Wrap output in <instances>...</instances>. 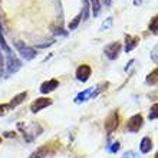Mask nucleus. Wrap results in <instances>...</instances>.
Wrapping results in <instances>:
<instances>
[{"label": "nucleus", "mask_w": 158, "mask_h": 158, "mask_svg": "<svg viewBox=\"0 0 158 158\" xmlns=\"http://www.w3.org/2000/svg\"><path fill=\"white\" fill-rule=\"evenodd\" d=\"M56 88H59V81L56 79H49L40 85V92L42 94H49V92H53Z\"/></svg>", "instance_id": "nucleus-11"}, {"label": "nucleus", "mask_w": 158, "mask_h": 158, "mask_svg": "<svg viewBox=\"0 0 158 158\" xmlns=\"http://www.w3.org/2000/svg\"><path fill=\"white\" fill-rule=\"evenodd\" d=\"M145 82H147V85H157L158 83V68H155L152 72H150L148 75H147V78H145Z\"/></svg>", "instance_id": "nucleus-15"}, {"label": "nucleus", "mask_w": 158, "mask_h": 158, "mask_svg": "<svg viewBox=\"0 0 158 158\" xmlns=\"http://www.w3.org/2000/svg\"><path fill=\"white\" fill-rule=\"evenodd\" d=\"M0 48H2V50H3L7 56H9V55H12V49L9 48V45L6 43V40H4L3 33H2V27H0Z\"/></svg>", "instance_id": "nucleus-17"}, {"label": "nucleus", "mask_w": 158, "mask_h": 158, "mask_svg": "<svg viewBox=\"0 0 158 158\" xmlns=\"http://www.w3.org/2000/svg\"><path fill=\"white\" fill-rule=\"evenodd\" d=\"M91 73H92V69L89 65H81V66L76 69V79L79 82H86L88 79L91 78Z\"/></svg>", "instance_id": "nucleus-9"}, {"label": "nucleus", "mask_w": 158, "mask_h": 158, "mask_svg": "<svg viewBox=\"0 0 158 158\" xmlns=\"http://www.w3.org/2000/svg\"><path fill=\"white\" fill-rule=\"evenodd\" d=\"M26 96H27V92H26V91L25 92H20V94H17V95L7 104L9 105V109H13V108H16L17 105H20L22 102L26 99Z\"/></svg>", "instance_id": "nucleus-14"}, {"label": "nucleus", "mask_w": 158, "mask_h": 158, "mask_svg": "<svg viewBox=\"0 0 158 158\" xmlns=\"http://www.w3.org/2000/svg\"><path fill=\"white\" fill-rule=\"evenodd\" d=\"M6 78H9V76L12 75V73H16L19 69L22 68V62L19 60L17 58H15L13 55H9L7 56V62H6Z\"/></svg>", "instance_id": "nucleus-6"}, {"label": "nucleus", "mask_w": 158, "mask_h": 158, "mask_svg": "<svg viewBox=\"0 0 158 158\" xmlns=\"http://www.w3.org/2000/svg\"><path fill=\"white\" fill-rule=\"evenodd\" d=\"M157 118H158V104H154L150 108V112H148V119L154 121V119H157Z\"/></svg>", "instance_id": "nucleus-20"}, {"label": "nucleus", "mask_w": 158, "mask_h": 158, "mask_svg": "<svg viewBox=\"0 0 158 158\" xmlns=\"http://www.w3.org/2000/svg\"><path fill=\"white\" fill-rule=\"evenodd\" d=\"M0 144H2V137H0Z\"/></svg>", "instance_id": "nucleus-31"}, {"label": "nucleus", "mask_w": 158, "mask_h": 158, "mask_svg": "<svg viewBox=\"0 0 158 158\" xmlns=\"http://www.w3.org/2000/svg\"><path fill=\"white\" fill-rule=\"evenodd\" d=\"M151 60H152V62H155V63H158V43L157 45L154 46V48H152V50H151Z\"/></svg>", "instance_id": "nucleus-23"}, {"label": "nucleus", "mask_w": 158, "mask_h": 158, "mask_svg": "<svg viewBox=\"0 0 158 158\" xmlns=\"http://www.w3.org/2000/svg\"><path fill=\"white\" fill-rule=\"evenodd\" d=\"M81 20H82V13H79V15H76V16L73 17V19H72V22L69 23V26H68V27H69V30H75L76 27L79 26Z\"/></svg>", "instance_id": "nucleus-18"}, {"label": "nucleus", "mask_w": 158, "mask_h": 158, "mask_svg": "<svg viewBox=\"0 0 158 158\" xmlns=\"http://www.w3.org/2000/svg\"><path fill=\"white\" fill-rule=\"evenodd\" d=\"M19 128L23 129V137H25L26 142H32L35 138L39 137L42 134V131H43V128H42L38 122H32L29 127H25V128H23L22 124H19Z\"/></svg>", "instance_id": "nucleus-2"}, {"label": "nucleus", "mask_w": 158, "mask_h": 158, "mask_svg": "<svg viewBox=\"0 0 158 158\" xmlns=\"http://www.w3.org/2000/svg\"><path fill=\"white\" fill-rule=\"evenodd\" d=\"M52 102L53 101L50 99V98H38V99H35L32 104H30V111L33 114L39 112V111H42V109L48 108L49 105H52Z\"/></svg>", "instance_id": "nucleus-8"}, {"label": "nucleus", "mask_w": 158, "mask_h": 158, "mask_svg": "<svg viewBox=\"0 0 158 158\" xmlns=\"http://www.w3.org/2000/svg\"><path fill=\"white\" fill-rule=\"evenodd\" d=\"M155 158H158V151H157V154H155Z\"/></svg>", "instance_id": "nucleus-30"}, {"label": "nucleus", "mask_w": 158, "mask_h": 158, "mask_svg": "<svg viewBox=\"0 0 158 158\" xmlns=\"http://www.w3.org/2000/svg\"><path fill=\"white\" fill-rule=\"evenodd\" d=\"M112 23H114V19L111 16L109 17H106L104 22H102V25H101V29L99 30H102V32H106V30H109L111 27H112Z\"/></svg>", "instance_id": "nucleus-19"}, {"label": "nucleus", "mask_w": 158, "mask_h": 158, "mask_svg": "<svg viewBox=\"0 0 158 158\" xmlns=\"http://www.w3.org/2000/svg\"><path fill=\"white\" fill-rule=\"evenodd\" d=\"M119 142L118 141H115V142H112L111 145H108V152H111V154H115V152H118L119 151Z\"/></svg>", "instance_id": "nucleus-22"}, {"label": "nucleus", "mask_w": 158, "mask_h": 158, "mask_svg": "<svg viewBox=\"0 0 158 158\" xmlns=\"http://www.w3.org/2000/svg\"><path fill=\"white\" fill-rule=\"evenodd\" d=\"M118 127H119V115L117 111H112L105 119V131L108 132V135H111Z\"/></svg>", "instance_id": "nucleus-5"}, {"label": "nucleus", "mask_w": 158, "mask_h": 158, "mask_svg": "<svg viewBox=\"0 0 158 158\" xmlns=\"http://www.w3.org/2000/svg\"><path fill=\"white\" fill-rule=\"evenodd\" d=\"M9 111V105L3 104V105H0V117H3L4 114Z\"/></svg>", "instance_id": "nucleus-25"}, {"label": "nucleus", "mask_w": 158, "mask_h": 158, "mask_svg": "<svg viewBox=\"0 0 158 158\" xmlns=\"http://www.w3.org/2000/svg\"><path fill=\"white\" fill-rule=\"evenodd\" d=\"M121 49H122V46H121L119 42H112V43H109V45L105 46L104 53L109 60H115V59H118V56H119Z\"/></svg>", "instance_id": "nucleus-7"}, {"label": "nucleus", "mask_w": 158, "mask_h": 158, "mask_svg": "<svg viewBox=\"0 0 158 158\" xmlns=\"http://www.w3.org/2000/svg\"><path fill=\"white\" fill-rule=\"evenodd\" d=\"M150 30L152 32V33H158V15L151 20L150 23Z\"/></svg>", "instance_id": "nucleus-21"}, {"label": "nucleus", "mask_w": 158, "mask_h": 158, "mask_svg": "<svg viewBox=\"0 0 158 158\" xmlns=\"http://www.w3.org/2000/svg\"><path fill=\"white\" fill-rule=\"evenodd\" d=\"M138 43H139V38H138V36L127 35V36H125V46H124V50L127 52V53H129L131 50H134L135 48H137Z\"/></svg>", "instance_id": "nucleus-10"}, {"label": "nucleus", "mask_w": 158, "mask_h": 158, "mask_svg": "<svg viewBox=\"0 0 158 158\" xmlns=\"http://www.w3.org/2000/svg\"><path fill=\"white\" fill-rule=\"evenodd\" d=\"M121 158H139V155H138L135 151H127Z\"/></svg>", "instance_id": "nucleus-24"}, {"label": "nucleus", "mask_w": 158, "mask_h": 158, "mask_svg": "<svg viewBox=\"0 0 158 158\" xmlns=\"http://www.w3.org/2000/svg\"><path fill=\"white\" fill-rule=\"evenodd\" d=\"M134 62H135V60H134V59H131V60H129V63H127V66H125V72H128V69L134 65Z\"/></svg>", "instance_id": "nucleus-27"}, {"label": "nucleus", "mask_w": 158, "mask_h": 158, "mask_svg": "<svg viewBox=\"0 0 158 158\" xmlns=\"http://www.w3.org/2000/svg\"><path fill=\"white\" fill-rule=\"evenodd\" d=\"M15 46H16L17 52L20 53V56L25 59V60H32V59H35L36 58V55H38L33 48L25 45V43L20 42V40H15Z\"/></svg>", "instance_id": "nucleus-3"}, {"label": "nucleus", "mask_w": 158, "mask_h": 158, "mask_svg": "<svg viewBox=\"0 0 158 158\" xmlns=\"http://www.w3.org/2000/svg\"><path fill=\"white\" fill-rule=\"evenodd\" d=\"M152 148V139L150 137H144L139 142V151H141L142 154H148Z\"/></svg>", "instance_id": "nucleus-13"}, {"label": "nucleus", "mask_w": 158, "mask_h": 158, "mask_svg": "<svg viewBox=\"0 0 158 158\" xmlns=\"http://www.w3.org/2000/svg\"><path fill=\"white\" fill-rule=\"evenodd\" d=\"M16 134L15 132H4V137H15Z\"/></svg>", "instance_id": "nucleus-29"}, {"label": "nucleus", "mask_w": 158, "mask_h": 158, "mask_svg": "<svg viewBox=\"0 0 158 158\" xmlns=\"http://www.w3.org/2000/svg\"><path fill=\"white\" fill-rule=\"evenodd\" d=\"M102 3L105 4V7H111V4H112V0H102Z\"/></svg>", "instance_id": "nucleus-28"}, {"label": "nucleus", "mask_w": 158, "mask_h": 158, "mask_svg": "<svg viewBox=\"0 0 158 158\" xmlns=\"http://www.w3.org/2000/svg\"><path fill=\"white\" fill-rule=\"evenodd\" d=\"M102 91V85H96V86H91L85 89V91L79 92L78 95L75 96V104H82V102H86L88 99H94L99 95V92Z\"/></svg>", "instance_id": "nucleus-1"}, {"label": "nucleus", "mask_w": 158, "mask_h": 158, "mask_svg": "<svg viewBox=\"0 0 158 158\" xmlns=\"http://www.w3.org/2000/svg\"><path fill=\"white\" fill-rule=\"evenodd\" d=\"M4 58H3V55H2V50H0V73H2V71H3V68H4Z\"/></svg>", "instance_id": "nucleus-26"}, {"label": "nucleus", "mask_w": 158, "mask_h": 158, "mask_svg": "<svg viewBox=\"0 0 158 158\" xmlns=\"http://www.w3.org/2000/svg\"><path fill=\"white\" fill-rule=\"evenodd\" d=\"M49 152H50V145L45 144V145L36 148V150L29 155V158H46L48 155H49Z\"/></svg>", "instance_id": "nucleus-12"}, {"label": "nucleus", "mask_w": 158, "mask_h": 158, "mask_svg": "<svg viewBox=\"0 0 158 158\" xmlns=\"http://www.w3.org/2000/svg\"><path fill=\"white\" fill-rule=\"evenodd\" d=\"M89 3H91V9H92V15H94V17L99 16L101 13V2L99 0H89Z\"/></svg>", "instance_id": "nucleus-16"}, {"label": "nucleus", "mask_w": 158, "mask_h": 158, "mask_svg": "<svg viewBox=\"0 0 158 158\" xmlns=\"http://www.w3.org/2000/svg\"><path fill=\"white\" fill-rule=\"evenodd\" d=\"M142 125H144V117H142L141 114H135L127 122V129H128L129 132L135 134L142 128Z\"/></svg>", "instance_id": "nucleus-4"}]
</instances>
